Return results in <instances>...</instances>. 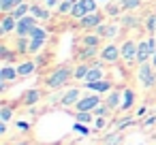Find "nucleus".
Instances as JSON below:
<instances>
[{
  "mask_svg": "<svg viewBox=\"0 0 156 145\" xmlns=\"http://www.w3.org/2000/svg\"><path fill=\"white\" fill-rule=\"evenodd\" d=\"M73 75H75V73H73L69 66H60L58 71H54V73L47 77V81H45V83H47V88L58 90V88H62V85H64V83H66Z\"/></svg>",
  "mask_w": 156,
  "mask_h": 145,
  "instance_id": "f257e3e1",
  "label": "nucleus"
},
{
  "mask_svg": "<svg viewBox=\"0 0 156 145\" xmlns=\"http://www.w3.org/2000/svg\"><path fill=\"white\" fill-rule=\"evenodd\" d=\"M98 105H101V98L94 96V94H88L86 98H79L77 109H79V111H92V109H96Z\"/></svg>",
  "mask_w": 156,
  "mask_h": 145,
  "instance_id": "f03ea898",
  "label": "nucleus"
},
{
  "mask_svg": "<svg viewBox=\"0 0 156 145\" xmlns=\"http://www.w3.org/2000/svg\"><path fill=\"white\" fill-rule=\"evenodd\" d=\"M139 79H141V83L145 85V88H152L154 85V73H152V66L150 64H141L139 66Z\"/></svg>",
  "mask_w": 156,
  "mask_h": 145,
  "instance_id": "7ed1b4c3",
  "label": "nucleus"
},
{
  "mask_svg": "<svg viewBox=\"0 0 156 145\" xmlns=\"http://www.w3.org/2000/svg\"><path fill=\"white\" fill-rule=\"evenodd\" d=\"M34 19L37 17H22V19H17V36H26V34H30V30L34 28Z\"/></svg>",
  "mask_w": 156,
  "mask_h": 145,
  "instance_id": "20e7f679",
  "label": "nucleus"
},
{
  "mask_svg": "<svg viewBox=\"0 0 156 145\" xmlns=\"http://www.w3.org/2000/svg\"><path fill=\"white\" fill-rule=\"evenodd\" d=\"M150 54H154V51H152V45H150V41H145V43H139V45H137V62H139V64L147 62Z\"/></svg>",
  "mask_w": 156,
  "mask_h": 145,
  "instance_id": "39448f33",
  "label": "nucleus"
},
{
  "mask_svg": "<svg viewBox=\"0 0 156 145\" xmlns=\"http://www.w3.org/2000/svg\"><path fill=\"white\" fill-rule=\"evenodd\" d=\"M122 56H124V60H126L128 64H133V62L137 60V45H135V43H124Z\"/></svg>",
  "mask_w": 156,
  "mask_h": 145,
  "instance_id": "423d86ee",
  "label": "nucleus"
},
{
  "mask_svg": "<svg viewBox=\"0 0 156 145\" xmlns=\"http://www.w3.org/2000/svg\"><path fill=\"white\" fill-rule=\"evenodd\" d=\"M101 24V15L98 13H88L83 19H81V26L88 30V28H94V26H98Z\"/></svg>",
  "mask_w": 156,
  "mask_h": 145,
  "instance_id": "0eeeda50",
  "label": "nucleus"
},
{
  "mask_svg": "<svg viewBox=\"0 0 156 145\" xmlns=\"http://www.w3.org/2000/svg\"><path fill=\"white\" fill-rule=\"evenodd\" d=\"M101 79H103V68H101V66H94V68L88 71L83 83H94V81H101Z\"/></svg>",
  "mask_w": 156,
  "mask_h": 145,
  "instance_id": "6e6552de",
  "label": "nucleus"
},
{
  "mask_svg": "<svg viewBox=\"0 0 156 145\" xmlns=\"http://www.w3.org/2000/svg\"><path fill=\"white\" fill-rule=\"evenodd\" d=\"M103 60H109V62H113V60H118V56H120V49L115 47V45H109V47H105L103 49Z\"/></svg>",
  "mask_w": 156,
  "mask_h": 145,
  "instance_id": "1a4fd4ad",
  "label": "nucleus"
},
{
  "mask_svg": "<svg viewBox=\"0 0 156 145\" xmlns=\"http://www.w3.org/2000/svg\"><path fill=\"white\" fill-rule=\"evenodd\" d=\"M77 96H79V90H75V88H73V90H69V92L62 96V105H64V107H69V105H73V102H79V100H77Z\"/></svg>",
  "mask_w": 156,
  "mask_h": 145,
  "instance_id": "9d476101",
  "label": "nucleus"
},
{
  "mask_svg": "<svg viewBox=\"0 0 156 145\" xmlns=\"http://www.w3.org/2000/svg\"><path fill=\"white\" fill-rule=\"evenodd\" d=\"M20 73H17V68H11V66H5L2 71H0V81H11V79H15Z\"/></svg>",
  "mask_w": 156,
  "mask_h": 145,
  "instance_id": "9b49d317",
  "label": "nucleus"
},
{
  "mask_svg": "<svg viewBox=\"0 0 156 145\" xmlns=\"http://www.w3.org/2000/svg\"><path fill=\"white\" fill-rule=\"evenodd\" d=\"M86 88H90V90H96V92H107L109 88H111V83L109 81H94V83H86Z\"/></svg>",
  "mask_w": 156,
  "mask_h": 145,
  "instance_id": "f8f14e48",
  "label": "nucleus"
},
{
  "mask_svg": "<svg viewBox=\"0 0 156 145\" xmlns=\"http://www.w3.org/2000/svg\"><path fill=\"white\" fill-rule=\"evenodd\" d=\"M39 98H41V92H39V90H28V92L24 94V102H26V105H32V102H37Z\"/></svg>",
  "mask_w": 156,
  "mask_h": 145,
  "instance_id": "ddd939ff",
  "label": "nucleus"
},
{
  "mask_svg": "<svg viewBox=\"0 0 156 145\" xmlns=\"http://www.w3.org/2000/svg\"><path fill=\"white\" fill-rule=\"evenodd\" d=\"M13 28H17V19L11 15V17H5L2 19V32H11Z\"/></svg>",
  "mask_w": 156,
  "mask_h": 145,
  "instance_id": "4468645a",
  "label": "nucleus"
},
{
  "mask_svg": "<svg viewBox=\"0 0 156 145\" xmlns=\"http://www.w3.org/2000/svg\"><path fill=\"white\" fill-rule=\"evenodd\" d=\"M122 143V136H120V132H115V134H109V136H105L103 139V145H120Z\"/></svg>",
  "mask_w": 156,
  "mask_h": 145,
  "instance_id": "2eb2a0df",
  "label": "nucleus"
},
{
  "mask_svg": "<svg viewBox=\"0 0 156 145\" xmlns=\"http://www.w3.org/2000/svg\"><path fill=\"white\" fill-rule=\"evenodd\" d=\"M71 15H73V17H77V19H83L88 13H86V11H83V7L77 2V5H73V9H71Z\"/></svg>",
  "mask_w": 156,
  "mask_h": 145,
  "instance_id": "dca6fc26",
  "label": "nucleus"
},
{
  "mask_svg": "<svg viewBox=\"0 0 156 145\" xmlns=\"http://www.w3.org/2000/svg\"><path fill=\"white\" fill-rule=\"evenodd\" d=\"M34 66H37L34 62H24L22 66H17V73H20V75H30V73L34 71Z\"/></svg>",
  "mask_w": 156,
  "mask_h": 145,
  "instance_id": "f3484780",
  "label": "nucleus"
},
{
  "mask_svg": "<svg viewBox=\"0 0 156 145\" xmlns=\"http://www.w3.org/2000/svg\"><path fill=\"white\" fill-rule=\"evenodd\" d=\"M79 5L83 7L86 13H94V9H96V2H94V0H79Z\"/></svg>",
  "mask_w": 156,
  "mask_h": 145,
  "instance_id": "a211bd4d",
  "label": "nucleus"
},
{
  "mask_svg": "<svg viewBox=\"0 0 156 145\" xmlns=\"http://www.w3.org/2000/svg\"><path fill=\"white\" fill-rule=\"evenodd\" d=\"M26 11H28V7H26V5H20V7H15V9H13V17H15V19H22V17H26Z\"/></svg>",
  "mask_w": 156,
  "mask_h": 145,
  "instance_id": "6ab92c4d",
  "label": "nucleus"
},
{
  "mask_svg": "<svg viewBox=\"0 0 156 145\" xmlns=\"http://www.w3.org/2000/svg\"><path fill=\"white\" fill-rule=\"evenodd\" d=\"M30 13H32L34 17H41V19H47V17H49V13H47L45 9H41V7H32Z\"/></svg>",
  "mask_w": 156,
  "mask_h": 145,
  "instance_id": "aec40b11",
  "label": "nucleus"
},
{
  "mask_svg": "<svg viewBox=\"0 0 156 145\" xmlns=\"http://www.w3.org/2000/svg\"><path fill=\"white\" fill-rule=\"evenodd\" d=\"M30 39H41V41H45V30L34 26V28L30 30Z\"/></svg>",
  "mask_w": 156,
  "mask_h": 145,
  "instance_id": "412c9836",
  "label": "nucleus"
},
{
  "mask_svg": "<svg viewBox=\"0 0 156 145\" xmlns=\"http://www.w3.org/2000/svg\"><path fill=\"white\" fill-rule=\"evenodd\" d=\"M107 105H109L111 109H113V107H118V105H120V94H118V92L109 94V96H107Z\"/></svg>",
  "mask_w": 156,
  "mask_h": 145,
  "instance_id": "4be33fe9",
  "label": "nucleus"
},
{
  "mask_svg": "<svg viewBox=\"0 0 156 145\" xmlns=\"http://www.w3.org/2000/svg\"><path fill=\"white\" fill-rule=\"evenodd\" d=\"M109 105H98L96 109H94V115H98V117H105V115H109Z\"/></svg>",
  "mask_w": 156,
  "mask_h": 145,
  "instance_id": "5701e85b",
  "label": "nucleus"
},
{
  "mask_svg": "<svg viewBox=\"0 0 156 145\" xmlns=\"http://www.w3.org/2000/svg\"><path fill=\"white\" fill-rule=\"evenodd\" d=\"M75 117H77V122H79V124H88V122L92 119V115H90V111H79V113H77Z\"/></svg>",
  "mask_w": 156,
  "mask_h": 145,
  "instance_id": "b1692460",
  "label": "nucleus"
},
{
  "mask_svg": "<svg viewBox=\"0 0 156 145\" xmlns=\"http://www.w3.org/2000/svg\"><path fill=\"white\" fill-rule=\"evenodd\" d=\"M41 47H43V41H41V39H32V41H30V45H28V51H32V54H34V51H39Z\"/></svg>",
  "mask_w": 156,
  "mask_h": 145,
  "instance_id": "393cba45",
  "label": "nucleus"
},
{
  "mask_svg": "<svg viewBox=\"0 0 156 145\" xmlns=\"http://www.w3.org/2000/svg\"><path fill=\"white\" fill-rule=\"evenodd\" d=\"M130 105H133V92H130V90H126V92H124V102H122V109L126 111Z\"/></svg>",
  "mask_w": 156,
  "mask_h": 145,
  "instance_id": "a878e982",
  "label": "nucleus"
},
{
  "mask_svg": "<svg viewBox=\"0 0 156 145\" xmlns=\"http://www.w3.org/2000/svg\"><path fill=\"white\" fill-rule=\"evenodd\" d=\"M88 71H90V68H88L86 64H81V66H79L77 71H75V77H77V79H86V75H88Z\"/></svg>",
  "mask_w": 156,
  "mask_h": 145,
  "instance_id": "bb28decb",
  "label": "nucleus"
},
{
  "mask_svg": "<svg viewBox=\"0 0 156 145\" xmlns=\"http://www.w3.org/2000/svg\"><path fill=\"white\" fill-rule=\"evenodd\" d=\"M11 115H13V113H11V109H9V107H2V109H0V117H2V122H9V119H11Z\"/></svg>",
  "mask_w": 156,
  "mask_h": 145,
  "instance_id": "cd10ccee",
  "label": "nucleus"
},
{
  "mask_svg": "<svg viewBox=\"0 0 156 145\" xmlns=\"http://www.w3.org/2000/svg\"><path fill=\"white\" fill-rule=\"evenodd\" d=\"M15 5H13V0H0V9L2 11H9V9H13Z\"/></svg>",
  "mask_w": 156,
  "mask_h": 145,
  "instance_id": "c85d7f7f",
  "label": "nucleus"
},
{
  "mask_svg": "<svg viewBox=\"0 0 156 145\" xmlns=\"http://www.w3.org/2000/svg\"><path fill=\"white\" fill-rule=\"evenodd\" d=\"M139 5V0H122V7L124 9H135Z\"/></svg>",
  "mask_w": 156,
  "mask_h": 145,
  "instance_id": "c756f323",
  "label": "nucleus"
},
{
  "mask_svg": "<svg viewBox=\"0 0 156 145\" xmlns=\"http://www.w3.org/2000/svg\"><path fill=\"white\" fill-rule=\"evenodd\" d=\"M83 43H86L88 47H96V45H98V39H96V36H86Z\"/></svg>",
  "mask_w": 156,
  "mask_h": 145,
  "instance_id": "7c9ffc66",
  "label": "nucleus"
},
{
  "mask_svg": "<svg viewBox=\"0 0 156 145\" xmlns=\"http://www.w3.org/2000/svg\"><path fill=\"white\" fill-rule=\"evenodd\" d=\"M71 9H73V2H71V0H66V2L60 5V13H69Z\"/></svg>",
  "mask_w": 156,
  "mask_h": 145,
  "instance_id": "2f4dec72",
  "label": "nucleus"
},
{
  "mask_svg": "<svg viewBox=\"0 0 156 145\" xmlns=\"http://www.w3.org/2000/svg\"><path fill=\"white\" fill-rule=\"evenodd\" d=\"M75 130H77L79 134H90V130H88V126H83V124H79V122L75 124Z\"/></svg>",
  "mask_w": 156,
  "mask_h": 145,
  "instance_id": "473e14b6",
  "label": "nucleus"
},
{
  "mask_svg": "<svg viewBox=\"0 0 156 145\" xmlns=\"http://www.w3.org/2000/svg\"><path fill=\"white\" fill-rule=\"evenodd\" d=\"M154 28H156V17H150V19H147V30L154 32Z\"/></svg>",
  "mask_w": 156,
  "mask_h": 145,
  "instance_id": "72a5a7b5",
  "label": "nucleus"
},
{
  "mask_svg": "<svg viewBox=\"0 0 156 145\" xmlns=\"http://www.w3.org/2000/svg\"><path fill=\"white\" fill-rule=\"evenodd\" d=\"M130 124H133V119H124V122L118 124V130H122V128H126V126H130Z\"/></svg>",
  "mask_w": 156,
  "mask_h": 145,
  "instance_id": "f704fd0d",
  "label": "nucleus"
},
{
  "mask_svg": "<svg viewBox=\"0 0 156 145\" xmlns=\"http://www.w3.org/2000/svg\"><path fill=\"white\" fill-rule=\"evenodd\" d=\"M17 49H20V51H26V49H28V45H26V41H24V39L17 43Z\"/></svg>",
  "mask_w": 156,
  "mask_h": 145,
  "instance_id": "c9c22d12",
  "label": "nucleus"
},
{
  "mask_svg": "<svg viewBox=\"0 0 156 145\" xmlns=\"http://www.w3.org/2000/svg\"><path fill=\"white\" fill-rule=\"evenodd\" d=\"M96 128H105V117H98L96 119Z\"/></svg>",
  "mask_w": 156,
  "mask_h": 145,
  "instance_id": "e433bc0d",
  "label": "nucleus"
},
{
  "mask_svg": "<svg viewBox=\"0 0 156 145\" xmlns=\"http://www.w3.org/2000/svg\"><path fill=\"white\" fill-rule=\"evenodd\" d=\"M94 51H96V49H94V47H88V49H86V51H83V56H88V58H90V56H92V54H94Z\"/></svg>",
  "mask_w": 156,
  "mask_h": 145,
  "instance_id": "4c0bfd02",
  "label": "nucleus"
},
{
  "mask_svg": "<svg viewBox=\"0 0 156 145\" xmlns=\"http://www.w3.org/2000/svg\"><path fill=\"white\" fill-rule=\"evenodd\" d=\"M5 132H7V122L0 124V134H5Z\"/></svg>",
  "mask_w": 156,
  "mask_h": 145,
  "instance_id": "58836bf2",
  "label": "nucleus"
},
{
  "mask_svg": "<svg viewBox=\"0 0 156 145\" xmlns=\"http://www.w3.org/2000/svg\"><path fill=\"white\" fill-rule=\"evenodd\" d=\"M154 122H156V115H154V117H150V119H145V126H152Z\"/></svg>",
  "mask_w": 156,
  "mask_h": 145,
  "instance_id": "ea45409f",
  "label": "nucleus"
},
{
  "mask_svg": "<svg viewBox=\"0 0 156 145\" xmlns=\"http://www.w3.org/2000/svg\"><path fill=\"white\" fill-rule=\"evenodd\" d=\"M45 2H47V7H56V5H58V0H45Z\"/></svg>",
  "mask_w": 156,
  "mask_h": 145,
  "instance_id": "a19ab883",
  "label": "nucleus"
},
{
  "mask_svg": "<svg viewBox=\"0 0 156 145\" xmlns=\"http://www.w3.org/2000/svg\"><path fill=\"white\" fill-rule=\"evenodd\" d=\"M13 5H15V7H20V5H22V0H13Z\"/></svg>",
  "mask_w": 156,
  "mask_h": 145,
  "instance_id": "79ce46f5",
  "label": "nucleus"
},
{
  "mask_svg": "<svg viewBox=\"0 0 156 145\" xmlns=\"http://www.w3.org/2000/svg\"><path fill=\"white\" fill-rule=\"evenodd\" d=\"M15 145H30V143H26V141H22V143H15Z\"/></svg>",
  "mask_w": 156,
  "mask_h": 145,
  "instance_id": "37998d69",
  "label": "nucleus"
},
{
  "mask_svg": "<svg viewBox=\"0 0 156 145\" xmlns=\"http://www.w3.org/2000/svg\"><path fill=\"white\" fill-rule=\"evenodd\" d=\"M154 66H156V51H154Z\"/></svg>",
  "mask_w": 156,
  "mask_h": 145,
  "instance_id": "c03bdc74",
  "label": "nucleus"
},
{
  "mask_svg": "<svg viewBox=\"0 0 156 145\" xmlns=\"http://www.w3.org/2000/svg\"><path fill=\"white\" fill-rule=\"evenodd\" d=\"M71 2H73V5H77V2H79V0H71Z\"/></svg>",
  "mask_w": 156,
  "mask_h": 145,
  "instance_id": "a18cd8bd",
  "label": "nucleus"
},
{
  "mask_svg": "<svg viewBox=\"0 0 156 145\" xmlns=\"http://www.w3.org/2000/svg\"><path fill=\"white\" fill-rule=\"evenodd\" d=\"M101 2H105V0H101Z\"/></svg>",
  "mask_w": 156,
  "mask_h": 145,
  "instance_id": "49530a36",
  "label": "nucleus"
}]
</instances>
